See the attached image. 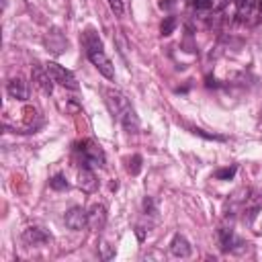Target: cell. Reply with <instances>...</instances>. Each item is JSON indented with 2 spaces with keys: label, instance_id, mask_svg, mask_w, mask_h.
Listing matches in <instances>:
<instances>
[{
  "label": "cell",
  "instance_id": "cell-1",
  "mask_svg": "<svg viewBox=\"0 0 262 262\" xmlns=\"http://www.w3.org/2000/svg\"><path fill=\"white\" fill-rule=\"evenodd\" d=\"M104 100H106V106L111 111V115L125 127L127 133H137L139 129V119L133 111V106L129 104L127 96L115 88H108L104 90Z\"/></svg>",
  "mask_w": 262,
  "mask_h": 262
},
{
  "label": "cell",
  "instance_id": "cell-2",
  "mask_svg": "<svg viewBox=\"0 0 262 262\" xmlns=\"http://www.w3.org/2000/svg\"><path fill=\"white\" fill-rule=\"evenodd\" d=\"M82 45H84V51H86L88 59L92 61V66H94L106 80H113V78H115V68H113L108 55L104 53V45H102L98 33H96L92 27L84 29V33H82Z\"/></svg>",
  "mask_w": 262,
  "mask_h": 262
},
{
  "label": "cell",
  "instance_id": "cell-3",
  "mask_svg": "<svg viewBox=\"0 0 262 262\" xmlns=\"http://www.w3.org/2000/svg\"><path fill=\"white\" fill-rule=\"evenodd\" d=\"M78 151H80V156H82V162H84V166L88 168V166H94V168H102L104 166V151H102V147L94 141V139H84V141H80V147H78Z\"/></svg>",
  "mask_w": 262,
  "mask_h": 262
},
{
  "label": "cell",
  "instance_id": "cell-4",
  "mask_svg": "<svg viewBox=\"0 0 262 262\" xmlns=\"http://www.w3.org/2000/svg\"><path fill=\"white\" fill-rule=\"evenodd\" d=\"M45 68H47L49 76L53 78V82H57V84L63 86V88L78 90V80H76V76H74L70 70H66L63 66H59V63H55V61H47Z\"/></svg>",
  "mask_w": 262,
  "mask_h": 262
},
{
  "label": "cell",
  "instance_id": "cell-5",
  "mask_svg": "<svg viewBox=\"0 0 262 262\" xmlns=\"http://www.w3.org/2000/svg\"><path fill=\"white\" fill-rule=\"evenodd\" d=\"M31 74H33V82L37 84V88L43 92V94H51V90H53V78L49 76V72H47V68L45 66H39V63H35L33 66V70H31Z\"/></svg>",
  "mask_w": 262,
  "mask_h": 262
},
{
  "label": "cell",
  "instance_id": "cell-6",
  "mask_svg": "<svg viewBox=\"0 0 262 262\" xmlns=\"http://www.w3.org/2000/svg\"><path fill=\"white\" fill-rule=\"evenodd\" d=\"M63 221H66V225H68L70 229L80 231L84 225H88V211H84L82 207H72V209L66 213Z\"/></svg>",
  "mask_w": 262,
  "mask_h": 262
},
{
  "label": "cell",
  "instance_id": "cell-7",
  "mask_svg": "<svg viewBox=\"0 0 262 262\" xmlns=\"http://www.w3.org/2000/svg\"><path fill=\"white\" fill-rule=\"evenodd\" d=\"M106 225V207L102 203H94L88 211V227L92 231H100Z\"/></svg>",
  "mask_w": 262,
  "mask_h": 262
},
{
  "label": "cell",
  "instance_id": "cell-8",
  "mask_svg": "<svg viewBox=\"0 0 262 262\" xmlns=\"http://www.w3.org/2000/svg\"><path fill=\"white\" fill-rule=\"evenodd\" d=\"M170 254H172L174 258H188V256L192 254V246H190V242H188L184 235L176 233V235L172 237V242H170Z\"/></svg>",
  "mask_w": 262,
  "mask_h": 262
},
{
  "label": "cell",
  "instance_id": "cell-9",
  "mask_svg": "<svg viewBox=\"0 0 262 262\" xmlns=\"http://www.w3.org/2000/svg\"><path fill=\"white\" fill-rule=\"evenodd\" d=\"M23 239L29 246H45V244L51 242V235L41 227H27L25 233H23Z\"/></svg>",
  "mask_w": 262,
  "mask_h": 262
},
{
  "label": "cell",
  "instance_id": "cell-10",
  "mask_svg": "<svg viewBox=\"0 0 262 262\" xmlns=\"http://www.w3.org/2000/svg\"><path fill=\"white\" fill-rule=\"evenodd\" d=\"M78 186L84 192H94L98 188V180H96V176H94V172L90 168H82L78 172Z\"/></svg>",
  "mask_w": 262,
  "mask_h": 262
},
{
  "label": "cell",
  "instance_id": "cell-11",
  "mask_svg": "<svg viewBox=\"0 0 262 262\" xmlns=\"http://www.w3.org/2000/svg\"><path fill=\"white\" fill-rule=\"evenodd\" d=\"M6 90H8V94L12 96V98H16V100H27L29 98V88H27V82L23 80V78H12L10 82H8V86H6Z\"/></svg>",
  "mask_w": 262,
  "mask_h": 262
},
{
  "label": "cell",
  "instance_id": "cell-12",
  "mask_svg": "<svg viewBox=\"0 0 262 262\" xmlns=\"http://www.w3.org/2000/svg\"><path fill=\"white\" fill-rule=\"evenodd\" d=\"M219 242H221V248H223L225 252L233 250V248H235L233 244H239V239H235L233 231L227 229V227H221V229H219Z\"/></svg>",
  "mask_w": 262,
  "mask_h": 262
},
{
  "label": "cell",
  "instance_id": "cell-13",
  "mask_svg": "<svg viewBox=\"0 0 262 262\" xmlns=\"http://www.w3.org/2000/svg\"><path fill=\"white\" fill-rule=\"evenodd\" d=\"M256 6H258V0H235L237 16H242V18L252 16V12L256 10Z\"/></svg>",
  "mask_w": 262,
  "mask_h": 262
},
{
  "label": "cell",
  "instance_id": "cell-14",
  "mask_svg": "<svg viewBox=\"0 0 262 262\" xmlns=\"http://www.w3.org/2000/svg\"><path fill=\"white\" fill-rule=\"evenodd\" d=\"M174 27H176V18H174V16H166V18L162 20L160 31H162V35H164V37H168V35H172Z\"/></svg>",
  "mask_w": 262,
  "mask_h": 262
},
{
  "label": "cell",
  "instance_id": "cell-15",
  "mask_svg": "<svg viewBox=\"0 0 262 262\" xmlns=\"http://www.w3.org/2000/svg\"><path fill=\"white\" fill-rule=\"evenodd\" d=\"M127 170H129V174H133V176H137V174L141 172V156H139V154H135L133 158H129Z\"/></svg>",
  "mask_w": 262,
  "mask_h": 262
},
{
  "label": "cell",
  "instance_id": "cell-16",
  "mask_svg": "<svg viewBox=\"0 0 262 262\" xmlns=\"http://www.w3.org/2000/svg\"><path fill=\"white\" fill-rule=\"evenodd\" d=\"M49 186H51L53 190H66V188H68V180H66L61 174H55V176L49 180Z\"/></svg>",
  "mask_w": 262,
  "mask_h": 262
},
{
  "label": "cell",
  "instance_id": "cell-17",
  "mask_svg": "<svg viewBox=\"0 0 262 262\" xmlns=\"http://www.w3.org/2000/svg\"><path fill=\"white\" fill-rule=\"evenodd\" d=\"M235 170H237L235 166H231V168H221V170L215 172V178H217V180H229V178H233Z\"/></svg>",
  "mask_w": 262,
  "mask_h": 262
},
{
  "label": "cell",
  "instance_id": "cell-18",
  "mask_svg": "<svg viewBox=\"0 0 262 262\" xmlns=\"http://www.w3.org/2000/svg\"><path fill=\"white\" fill-rule=\"evenodd\" d=\"M108 6H111V10H113L117 16L123 14V0H108Z\"/></svg>",
  "mask_w": 262,
  "mask_h": 262
},
{
  "label": "cell",
  "instance_id": "cell-19",
  "mask_svg": "<svg viewBox=\"0 0 262 262\" xmlns=\"http://www.w3.org/2000/svg\"><path fill=\"white\" fill-rule=\"evenodd\" d=\"M190 4H192L194 8H199V10H203V8H211V0H190Z\"/></svg>",
  "mask_w": 262,
  "mask_h": 262
},
{
  "label": "cell",
  "instance_id": "cell-20",
  "mask_svg": "<svg viewBox=\"0 0 262 262\" xmlns=\"http://www.w3.org/2000/svg\"><path fill=\"white\" fill-rule=\"evenodd\" d=\"M229 4V0H211V8L213 10H223Z\"/></svg>",
  "mask_w": 262,
  "mask_h": 262
},
{
  "label": "cell",
  "instance_id": "cell-21",
  "mask_svg": "<svg viewBox=\"0 0 262 262\" xmlns=\"http://www.w3.org/2000/svg\"><path fill=\"white\" fill-rule=\"evenodd\" d=\"M258 8H260V10H262V0H258Z\"/></svg>",
  "mask_w": 262,
  "mask_h": 262
}]
</instances>
